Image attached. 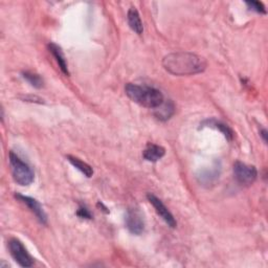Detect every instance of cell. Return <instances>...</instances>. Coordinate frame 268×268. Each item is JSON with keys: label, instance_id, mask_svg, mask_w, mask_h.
<instances>
[{"label": "cell", "instance_id": "3957f363", "mask_svg": "<svg viewBox=\"0 0 268 268\" xmlns=\"http://www.w3.org/2000/svg\"><path fill=\"white\" fill-rule=\"evenodd\" d=\"M12 175L14 180L22 186H28L33 183L35 175L31 167L21 160L14 152H10L9 155Z\"/></svg>", "mask_w": 268, "mask_h": 268}, {"label": "cell", "instance_id": "30bf717a", "mask_svg": "<svg viewBox=\"0 0 268 268\" xmlns=\"http://www.w3.org/2000/svg\"><path fill=\"white\" fill-rule=\"evenodd\" d=\"M166 154V149L162 146L155 144H148L143 152V156L146 160L151 163H156L157 160L163 158Z\"/></svg>", "mask_w": 268, "mask_h": 268}, {"label": "cell", "instance_id": "ffe728a7", "mask_svg": "<svg viewBox=\"0 0 268 268\" xmlns=\"http://www.w3.org/2000/svg\"><path fill=\"white\" fill-rule=\"evenodd\" d=\"M98 207H100V208H102L103 209V211L106 213V214H108L109 213V211H108V209H107L102 203H101V201H99V203H98Z\"/></svg>", "mask_w": 268, "mask_h": 268}, {"label": "cell", "instance_id": "5b68a950", "mask_svg": "<svg viewBox=\"0 0 268 268\" xmlns=\"http://www.w3.org/2000/svg\"><path fill=\"white\" fill-rule=\"evenodd\" d=\"M234 175L240 184L250 185L256 181L258 177V171L253 166L236 162L234 164Z\"/></svg>", "mask_w": 268, "mask_h": 268}, {"label": "cell", "instance_id": "7a4b0ae2", "mask_svg": "<svg viewBox=\"0 0 268 268\" xmlns=\"http://www.w3.org/2000/svg\"><path fill=\"white\" fill-rule=\"evenodd\" d=\"M125 92L131 101L149 109L157 108L165 101L162 92L149 86H140L128 83L125 86Z\"/></svg>", "mask_w": 268, "mask_h": 268}, {"label": "cell", "instance_id": "d6986e66", "mask_svg": "<svg viewBox=\"0 0 268 268\" xmlns=\"http://www.w3.org/2000/svg\"><path fill=\"white\" fill-rule=\"evenodd\" d=\"M260 136H261V138L263 139V142H264L265 144H267V130H266V129H262V130L260 131Z\"/></svg>", "mask_w": 268, "mask_h": 268}, {"label": "cell", "instance_id": "e0dca14e", "mask_svg": "<svg viewBox=\"0 0 268 268\" xmlns=\"http://www.w3.org/2000/svg\"><path fill=\"white\" fill-rule=\"evenodd\" d=\"M246 6L249 10L254 11L258 14H266L265 6L260 2H246Z\"/></svg>", "mask_w": 268, "mask_h": 268}, {"label": "cell", "instance_id": "8fae6325", "mask_svg": "<svg viewBox=\"0 0 268 268\" xmlns=\"http://www.w3.org/2000/svg\"><path fill=\"white\" fill-rule=\"evenodd\" d=\"M127 20H128V24L130 26V29L136 32L138 35H142L144 32V26H143V22L140 16V13L137 10V8H130V10L128 11V14H127Z\"/></svg>", "mask_w": 268, "mask_h": 268}, {"label": "cell", "instance_id": "ac0fdd59", "mask_svg": "<svg viewBox=\"0 0 268 268\" xmlns=\"http://www.w3.org/2000/svg\"><path fill=\"white\" fill-rule=\"evenodd\" d=\"M77 216L81 219H86V220H91L92 219V214L90 211L84 207V206H80L79 209L77 210Z\"/></svg>", "mask_w": 268, "mask_h": 268}, {"label": "cell", "instance_id": "6da1fadb", "mask_svg": "<svg viewBox=\"0 0 268 268\" xmlns=\"http://www.w3.org/2000/svg\"><path fill=\"white\" fill-rule=\"evenodd\" d=\"M164 69L174 76H192L204 73L207 69L205 58L192 52H173L163 59Z\"/></svg>", "mask_w": 268, "mask_h": 268}, {"label": "cell", "instance_id": "5bb4252c", "mask_svg": "<svg viewBox=\"0 0 268 268\" xmlns=\"http://www.w3.org/2000/svg\"><path fill=\"white\" fill-rule=\"evenodd\" d=\"M154 115L160 119V120H167L169 119L173 114L174 111H175V107H174V104L172 101H167L160 105L157 108L154 109Z\"/></svg>", "mask_w": 268, "mask_h": 268}, {"label": "cell", "instance_id": "277c9868", "mask_svg": "<svg viewBox=\"0 0 268 268\" xmlns=\"http://www.w3.org/2000/svg\"><path fill=\"white\" fill-rule=\"evenodd\" d=\"M9 249L11 256L13 257L21 267H31L33 266V258L26 250L21 241L13 238L9 241Z\"/></svg>", "mask_w": 268, "mask_h": 268}, {"label": "cell", "instance_id": "9a60e30c", "mask_svg": "<svg viewBox=\"0 0 268 268\" xmlns=\"http://www.w3.org/2000/svg\"><path fill=\"white\" fill-rule=\"evenodd\" d=\"M67 160H69V162L76 169H78L80 172H82L86 177H91L92 176V174H93L92 168L88 164L82 162V160L80 159V158H78L76 156H73V155H67Z\"/></svg>", "mask_w": 268, "mask_h": 268}, {"label": "cell", "instance_id": "7c38bea8", "mask_svg": "<svg viewBox=\"0 0 268 268\" xmlns=\"http://www.w3.org/2000/svg\"><path fill=\"white\" fill-rule=\"evenodd\" d=\"M201 126H203V127H211V128L219 130L230 142H232L233 139H234L233 130L229 126H227L226 124H224V123L220 122V120H217L215 118H211V119L205 120V122H203V124H201Z\"/></svg>", "mask_w": 268, "mask_h": 268}, {"label": "cell", "instance_id": "4fadbf2b", "mask_svg": "<svg viewBox=\"0 0 268 268\" xmlns=\"http://www.w3.org/2000/svg\"><path fill=\"white\" fill-rule=\"evenodd\" d=\"M48 49H49V52L53 56V58H55L56 62L58 63L61 72L65 76H70V71H69V67H67V62H66V59L64 57V53L61 47L55 43H49Z\"/></svg>", "mask_w": 268, "mask_h": 268}, {"label": "cell", "instance_id": "2e32d148", "mask_svg": "<svg viewBox=\"0 0 268 268\" xmlns=\"http://www.w3.org/2000/svg\"><path fill=\"white\" fill-rule=\"evenodd\" d=\"M22 77L24 80H26L33 87L35 88H42L44 86V81L41 78V76L32 73V72H23Z\"/></svg>", "mask_w": 268, "mask_h": 268}, {"label": "cell", "instance_id": "ba28073f", "mask_svg": "<svg viewBox=\"0 0 268 268\" xmlns=\"http://www.w3.org/2000/svg\"><path fill=\"white\" fill-rule=\"evenodd\" d=\"M15 197L21 201L22 204H24L26 207H28L32 213L35 214V216L37 217V219L39 220L40 223L42 224H47V215L45 214L43 208L41 207V205L39 204V201H37L36 199L29 197V196H23L20 194H15Z\"/></svg>", "mask_w": 268, "mask_h": 268}, {"label": "cell", "instance_id": "52a82bcc", "mask_svg": "<svg viewBox=\"0 0 268 268\" xmlns=\"http://www.w3.org/2000/svg\"><path fill=\"white\" fill-rule=\"evenodd\" d=\"M147 198H148L149 203L153 206L155 209L157 215L162 217V219L171 227V229H175L177 226V222L172 215V213L168 210V208L164 205V203L159 198H157L153 194H148L147 195Z\"/></svg>", "mask_w": 268, "mask_h": 268}, {"label": "cell", "instance_id": "9c48e42d", "mask_svg": "<svg viewBox=\"0 0 268 268\" xmlns=\"http://www.w3.org/2000/svg\"><path fill=\"white\" fill-rule=\"evenodd\" d=\"M220 174H221V166L219 163H216L214 164L213 167L200 171L197 175V180L200 184L209 187L211 185H214V183L218 180Z\"/></svg>", "mask_w": 268, "mask_h": 268}, {"label": "cell", "instance_id": "8992f818", "mask_svg": "<svg viewBox=\"0 0 268 268\" xmlns=\"http://www.w3.org/2000/svg\"><path fill=\"white\" fill-rule=\"evenodd\" d=\"M127 230L133 235H142L145 231V219L139 209H129L125 216Z\"/></svg>", "mask_w": 268, "mask_h": 268}]
</instances>
